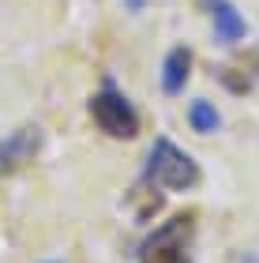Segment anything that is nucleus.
Listing matches in <instances>:
<instances>
[{"instance_id":"423d86ee","label":"nucleus","mask_w":259,"mask_h":263,"mask_svg":"<svg viewBox=\"0 0 259 263\" xmlns=\"http://www.w3.org/2000/svg\"><path fill=\"white\" fill-rule=\"evenodd\" d=\"M188 76H192V49L188 45H173L162 61V90L169 94H181L188 87Z\"/></svg>"},{"instance_id":"6e6552de","label":"nucleus","mask_w":259,"mask_h":263,"mask_svg":"<svg viewBox=\"0 0 259 263\" xmlns=\"http://www.w3.org/2000/svg\"><path fill=\"white\" fill-rule=\"evenodd\" d=\"M124 8H128V11H143L147 0H124Z\"/></svg>"},{"instance_id":"f257e3e1","label":"nucleus","mask_w":259,"mask_h":263,"mask_svg":"<svg viewBox=\"0 0 259 263\" xmlns=\"http://www.w3.org/2000/svg\"><path fill=\"white\" fill-rule=\"evenodd\" d=\"M143 177L150 184L166 188V192H188V188L199 184V162L184 147H176L173 139L158 136L154 147H150V158H147Z\"/></svg>"},{"instance_id":"0eeeda50","label":"nucleus","mask_w":259,"mask_h":263,"mask_svg":"<svg viewBox=\"0 0 259 263\" xmlns=\"http://www.w3.org/2000/svg\"><path fill=\"white\" fill-rule=\"evenodd\" d=\"M188 124H192V132H199V136H214V132L222 128V113L214 109V102L195 98L192 105H188Z\"/></svg>"},{"instance_id":"39448f33","label":"nucleus","mask_w":259,"mask_h":263,"mask_svg":"<svg viewBox=\"0 0 259 263\" xmlns=\"http://www.w3.org/2000/svg\"><path fill=\"white\" fill-rule=\"evenodd\" d=\"M207 8H210V19H214V42L218 45H237V42L248 38V23L237 11V4H229V0H207Z\"/></svg>"},{"instance_id":"7ed1b4c3","label":"nucleus","mask_w":259,"mask_h":263,"mask_svg":"<svg viewBox=\"0 0 259 263\" xmlns=\"http://www.w3.org/2000/svg\"><path fill=\"white\" fill-rule=\"evenodd\" d=\"M90 117H94V124H98L109 139H121V143L135 139L139 128H143V121H139V109L128 102V94L116 87L113 79H105L102 90L90 98Z\"/></svg>"},{"instance_id":"f03ea898","label":"nucleus","mask_w":259,"mask_h":263,"mask_svg":"<svg viewBox=\"0 0 259 263\" xmlns=\"http://www.w3.org/2000/svg\"><path fill=\"white\" fill-rule=\"evenodd\" d=\"M195 248V214H173L139 245V263H192Z\"/></svg>"},{"instance_id":"1a4fd4ad","label":"nucleus","mask_w":259,"mask_h":263,"mask_svg":"<svg viewBox=\"0 0 259 263\" xmlns=\"http://www.w3.org/2000/svg\"><path fill=\"white\" fill-rule=\"evenodd\" d=\"M255 61H259V53H255Z\"/></svg>"},{"instance_id":"20e7f679","label":"nucleus","mask_w":259,"mask_h":263,"mask_svg":"<svg viewBox=\"0 0 259 263\" xmlns=\"http://www.w3.org/2000/svg\"><path fill=\"white\" fill-rule=\"evenodd\" d=\"M42 151V128L38 124H23L19 132L0 139V173H11L19 165H27L34 154Z\"/></svg>"}]
</instances>
